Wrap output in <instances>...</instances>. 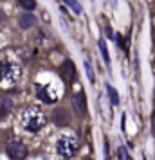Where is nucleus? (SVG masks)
<instances>
[{"label": "nucleus", "mask_w": 155, "mask_h": 160, "mask_svg": "<svg viewBox=\"0 0 155 160\" xmlns=\"http://www.w3.org/2000/svg\"><path fill=\"white\" fill-rule=\"evenodd\" d=\"M97 45H99V49H101V56H103L105 63H110V54H108V49H106L105 40H99V42H97Z\"/></svg>", "instance_id": "nucleus-12"}, {"label": "nucleus", "mask_w": 155, "mask_h": 160, "mask_svg": "<svg viewBox=\"0 0 155 160\" xmlns=\"http://www.w3.org/2000/svg\"><path fill=\"white\" fill-rule=\"evenodd\" d=\"M6 153L13 160H23L27 157V148L20 140H9L8 144H6Z\"/></svg>", "instance_id": "nucleus-4"}, {"label": "nucleus", "mask_w": 155, "mask_h": 160, "mask_svg": "<svg viewBox=\"0 0 155 160\" xmlns=\"http://www.w3.org/2000/svg\"><path fill=\"white\" fill-rule=\"evenodd\" d=\"M117 157H119V160H132V157L126 153V149L123 148V146H121V148L117 149Z\"/></svg>", "instance_id": "nucleus-15"}, {"label": "nucleus", "mask_w": 155, "mask_h": 160, "mask_svg": "<svg viewBox=\"0 0 155 160\" xmlns=\"http://www.w3.org/2000/svg\"><path fill=\"white\" fill-rule=\"evenodd\" d=\"M152 133H153V137H155V117L152 119Z\"/></svg>", "instance_id": "nucleus-17"}, {"label": "nucleus", "mask_w": 155, "mask_h": 160, "mask_svg": "<svg viewBox=\"0 0 155 160\" xmlns=\"http://www.w3.org/2000/svg\"><path fill=\"white\" fill-rule=\"evenodd\" d=\"M18 23H20L22 29H29L33 25H36V18H34V15H31V13H23V15L20 16Z\"/></svg>", "instance_id": "nucleus-10"}, {"label": "nucleus", "mask_w": 155, "mask_h": 160, "mask_svg": "<svg viewBox=\"0 0 155 160\" xmlns=\"http://www.w3.org/2000/svg\"><path fill=\"white\" fill-rule=\"evenodd\" d=\"M63 4H65L67 8L72 9L74 15H81V6H80V2H78V0H63Z\"/></svg>", "instance_id": "nucleus-11"}, {"label": "nucleus", "mask_w": 155, "mask_h": 160, "mask_svg": "<svg viewBox=\"0 0 155 160\" xmlns=\"http://www.w3.org/2000/svg\"><path fill=\"white\" fill-rule=\"evenodd\" d=\"M85 70H87L89 81H94V72H92V67H90V61H89V59H85Z\"/></svg>", "instance_id": "nucleus-16"}, {"label": "nucleus", "mask_w": 155, "mask_h": 160, "mask_svg": "<svg viewBox=\"0 0 155 160\" xmlns=\"http://www.w3.org/2000/svg\"><path fill=\"white\" fill-rule=\"evenodd\" d=\"M106 90H108V94H110L112 104H116V106H117V104H119V95H117V92H116V90H114L112 87H106Z\"/></svg>", "instance_id": "nucleus-14"}, {"label": "nucleus", "mask_w": 155, "mask_h": 160, "mask_svg": "<svg viewBox=\"0 0 155 160\" xmlns=\"http://www.w3.org/2000/svg\"><path fill=\"white\" fill-rule=\"evenodd\" d=\"M52 121H54L56 126H67V124H69V115H67L65 110L58 108V110L52 112Z\"/></svg>", "instance_id": "nucleus-9"}, {"label": "nucleus", "mask_w": 155, "mask_h": 160, "mask_svg": "<svg viewBox=\"0 0 155 160\" xmlns=\"http://www.w3.org/2000/svg\"><path fill=\"white\" fill-rule=\"evenodd\" d=\"M2 20H4V11L0 9V22H2Z\"/></svg>", "instance_id": "nucleus-18"}, {"label": "nucleus", "mask_w": 155, "mask_h": 160, "mask_svg": "<svg viewBox=\"0 0 155 160\" xmlns=\"http://www.w3.org/2000/svg\"><path fill=\"white\" fill-rule=\"evenodd\" d=\"M36 97L42 102L52 104V102L58 101V92H54L51 85H38L36 87Z\"/></svg>", "instance_id": "nucleus-5"}, {"label": "nucleus", "mask_w": 155, "mask_h": 160, "mask_svg": "<svg viewBox=\"0 0 155 160\" xmlns=\"http://www.w3.org/2000/svg\"><path fill=\"white\" fill-rule=\"evenodd\" d=\"M22 76V68L15 63H2L0 65V83L4 87H13Z\"/></svg>", "instance_id": "nucleus-3"}, {"label": "nucleus", "mask_w": 155, "mask_h": 160, "mask_svg": "<svg viewBox=\"0 0 155 160\" xmlns=\"http://www.w3.org/2000/svg\"><path fill=\"white\" fill-rule=\"evenodd\" d=\"M72 106L78 112V115H85L87 113V99H85V94L83 92H78L72 97Z\"/></svg>", "instance_id": "nucleus-6"}, {"label": "nucleus", "mask_w": 155, "mask_h": 160, "mask_svg": "<svg viewBox=\"0 0 155 160\" xmlns=\"http://www.w3.org/2000/svg\"><path fill=\"white\" fill-rule=\"evenodd\" d=\"M78 138L72 137V135H63V137H59L58 144H56V151L61 158L65 160H70L72 157H76V153H78Z\"/></svg>", "instance_id": "nucleus-2"}, {"label": "nucleus", "mask_w": 155, "mask_h": 160, "mask_svg": "<svg viewBox=\"0 0 155 160\" xmlns=\"http://www.w3.org/2000/svg\"><path fill=\"white\" fill-rule=\"evenodd\" d=\"M20 122H22V126L27 131L34 133V131H40L45 126L47 117H45V113L40 108H36V106H29V108H25L22 112V115H20Z\"/></svg>", "instance_id": "nucleus-1"}, {"label": "nucleus", "mask_w": 155, "mask_h": 160, "mask_svg": "<svg viewBox=\"0 0 155 160\" xmlns=\"http://www.w3.org/2000/svg\"><path fill=\"white\" fill-rule=\"evenodd\" d=\"M61 76H63V79L65 81H72L76 78V67L70 59H67L65 63L61 65Z\"/></svg>", "instance_id": "nucleus-7"}, {"label": "nucleus", "mask_w": 155, "mask_h": 160, "mask_svg": "<svg viewBox=\"0 0 155 160\" xmlns=\"http://www.w3.org/2000/svg\"><path fill=\"white\" fill-rule=\"evenodd\" d=\"M87 160H90V158H87Z\"/></svg>", "instance_id": "nucleus-19"}, {"label": "nucleus", "mask_w": 155, "mask_h": 160, "mask_svg": "<svg viewBox=\"0 0 155 160\" xmlns=\"http://www.w3.org/2000/svg\"><path fill=\"white\" fill-rule=\"evenodd\" d=\"M18 2H20V6H22L23 9H27V11L36 8V0H18Z\"/></svg>", "instance_id": "nucleus-13"}, {"label": "nucleus", "mask_w": 155, "mask_h": 160, "mask_svg": "<svg viewBox=\"0 0 155 160\" xmlns=\"http://www.w3.org/2000/svg\"><path fill=\"white\" fill-rule=\"evenodd\" d=\"M11 110H13V101L8 95H0V119L8 117Z\"/></svg>", "instance_id": "nucleus-8"}]
</instances>
